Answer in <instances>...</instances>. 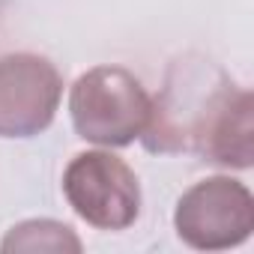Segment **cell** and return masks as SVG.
Wrapping results in <instances>:
<instances>
[{
    "label": "cell",
    "mask_w": 254,
    "mask_h": 254,
    "mask_svg": "<svg viewBox=\"0 0 254 254\" xmlns=\"http://www.w3.org/2000/svg\"><path fill=\"white\" fill-rule=\"evenodd\" d=\"M174 227L186 245L200 251L242 245L254 230V197L239 180H200L180 197Z\"/></svg>",
    "instance_id": "3957f363"
},
{
    "label": "cell",
    "mask_w": 254,
    "mask_h": 254,
    "mask_svg": "<svg viewBox=\"0 0 254 254\" xmlns=\"http://www.w3.org/2000/svg\"><path fill=\"white\" fill-rule=\"evenodd\" d=\"M63 78L39 54L0 57V138H33L54 123Z\"/></svg>",
    "instance_id": "277c9868"
},
{
    "label": "cell",
    "mask_w": 254,
    "mask_h": 254,
    "mask_svg": "<svg viewBox=\"0 0 254 254\" xmlns=\"http://www.w3.org/2000/svg\"><path fill=\"white\" fill-rule=\"evenodd\" d=\"M63 194L69 206L99 230H126L141 212V186L135 171L105 150L81 153L69 162Z\"/></svg>",
    "instance_id": "7a4b0ae2"
},
{
    "label": "cell",
    "mask_w": 254,
    "mask_h": 254,
    "mask_svg": "<svg viewBox=\"0 0 254 254\" xmlns=\"http://www.w3.org/2000/svg\"><path fill=\"white\" fill-rule=\"evenodd\" d=\"M69 114L78 138L99 147H129L147 132L153 99L132 72L120 66H96L75 81Z\"/></svg>",
    "instance_id": "6da1fadb"
},
{
    "label": "cell",
    "mask_w": 254,
    "mask_h": 254,
    "mask_svg": "<svg viewBox=\"0 0 254 254\" xmlns=\"http://www.w3.org/2000/svg\"><path fill=\"white\" fill-rule=\"evenodd\" d=\"M0 248L6 254L9 251H81V239L72 233L69 224L39 218L12 227Z\"/></svg>",
    "instance_id": "8992f818"
},
{
    "label": "cell",
    "mask_w": 254,
    "mask_h": 254,
    "mask_svg": "<svg viewBox=\"0 0 254 254\" xmlns=\"http://www.w3.org/2000/svg\"><path fill=\"white\" fill-rule=\"evenodd\" d=\"M189 150L206 156V162L224 168H248L251 165V93L233 90L227 81L212 93L206 111L200 114Z\"/></svg>",
    "instance_id": "5b68a950"
}]
</instances>
